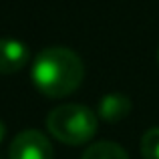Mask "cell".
<instances>
[{
	"instance_id": "obj_1",
	"label": "cell",
	"mask_w": 159,
	"mask_h": 159,
	"mask_svg": "<svg viewBox=\"0 0 159 159\" xmlns=\"http://www.w3.org/2000/svg\"><path fill=\"white\" fill-rule=\"evenodd\" d=\"M85 77V66L79 54L65 47L43 48L30 66V79L43 95L52 99L75 93Z\"/></svg>"
},
{
	"instance_id": "obj_2",
	"label": "cell",
	"mask_w": 159,
	"mask_h": 159,
	"mask_svg": "<svg viewBox=\"0 0 159 159\" xmlns=\"http://www.w3.org/2000/svg\"><path fill=\"white\" fill-rule=\"evenodd\" d=\"M99 117L95 111L83 105H61L52 109L47 117L48 133L61 143L83 145L91 141L97 133Z\"/></svg>"
},
{
	"instance_id": "obj_3",
	"label": "cell",
	"mask_w": 159,
	"mask_h": 159,
	"mask_svg": "<svg viewBox=\"0 0 159 159\" xmlns=\"http://www.w3.org/2000/svg\"><path fill=\"white\" fill-rule=\"evenodd\" d=\"M8 159H52L51 141L40 131L26 129L14 137L8 151Z\"/></svg>"
},
{
	"instance_id": "obj_4",
	"label": "cell",
	"mask_w": 159,
	"mask_h": 159,
	"mask_svg": "<svg viewBox=\"0 0 159 159\" xmlns=\"http://www.w3.org/2000/svg\"><path fill=\"white\" fill-rule=\"evenodd\" d=\"M30 61V51L22 40L0 39V75H12L22 70Z\"/></svg>"
},
{
	"instance_id": "obj_5",
	"label": "cell",
	"mask_w": 159,
	"mask_h": 159,
	"mask_svg": "<svg viewBox=\"0 0 159 159\" xmlns=\"http://www.w3.org/2000/svg\"><path fill=\"white\" fill-rule=\"evenodd\" d=\"M131 99L127 95H121V93H107L105 97L99 101L97 107V117L107 123H119L123 121L125 117L131 113Z\"/></svg>"
},
{
	"instance_id": "obj_6",
	"label": "cell",
	"mask_w": 159,
	"mask_h": 159,
	"mask_svg": "<svg viewBox=\"0 0 159 159\" xmlns=\"http://www.w3.org/2000/svg\"><path fill=\"white\" fill-rule=\"evenodd\" d=\"M81 159H129L127 151L119 143L113 141H99L85 149Z\"/></svg>"
},
{
	"instance_id": "obj_7",
	"label": "cell",
	"mask_w": 159,
	"mask_h": 159,
	"mask_svg": "<svg viewBox=\"0 0 159 159\" xmlns=\"http://www.w3.org/2000/svg\"><path fill=\"white\" fill-rule=\"evenodd\" d=\"M141 157L159 159V127H153L141 137Z\"/></svg>"
},
{
	"instance_id": "obj_8",
	"label": "cell",
	"mask_w": 159,
	"mask_h": 159,
	"mask_svg": "<svg viewBox=\"0 0 159 159\" xmlns=\"http://www.w3.org/2000/svg\"><path fill=\"white\" fill-rule=\"evenodd\" d=\"M4 133H6V125H4L2 119H0V143H2V139H4Z\"/></svg>"
},
{
	"instance_id": "obj_9",
	"label": "cell",
	"mask_w": 159,
	"mask_h": 159,
	"mask_svg": "<svg viewBox=\"0 0 159 159\" xmlns=\"http://www.w3.org/2000/svg\"><path fill=\"white\" fill-rule=\"evenodd\" d=\"M157 62H159V48H157Z\"/></svg>"
}]
</instances>
